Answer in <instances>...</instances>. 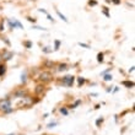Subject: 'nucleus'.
Masks as SVG:
<instances>
[{
  "mask_svg": "<svg viewBox=\"0 0 135 135\" xmlns=\"http://www.w3.org/2000/svg\"><path fill=\"white\" fill-rule=\"evenodd\" d=\"M52 78H53V75H52V73L50 71H42L41 74H39V80L42 82H47V81H50L52 80Z\"/></svg>",
  "mask_w": 135,
  "mask_h": 135,
  "instance_id": "f257e3e1",
  "label": "nucleus"
},
{
  "mask_svg": "<svg viewBox=\"0 0 135 135\" xmlns=\"http://www.w3.org/2000/svg\"><path fill=\"white\" fill-rule=\"evenodd\" d=\"M9 108H11L10 98H3V100H0V110L5 112V110L9 109Z\"/></svg>",
  "mask_w": 135,
  "mask_h": 135,
  "instance_id": "f03ea898",
  "label": "nucleus"
},
{
  "mask_svg": "<svg viewBox=\"0 0 135 135\" xmlns=\"http://www.w3.org/2000/svg\"><path fill=\"white\" fill-rule=\"evenodd\" d=\"M74 80H75V78L73 76V75H66V76H64V78H63L61 82H63L65 86H68V87H71V86H73V84H74Z\"/></svg>",
  "mask_w": 135,
  "mask_h": 135,
  "instance_id": "7ed1b4c3",
  "label": "nucleus"
},
{
  "mask_svg": "<svg viewBox=\"0 0 135 135\" xmlns=\"http://www.w3.org/2000/svg\"><path fill=\"white\" fill-rule=\"evenodd\" d=\"M9 26H10V28H15V27L23 28V26H22L18 21H16V20H9Z\"/></svg>",
  "mask_w": 135,
  "mask_h": 135,
  "instance_id": "20e7f679",
  "label": "nucleus"
},
{
  "mask_svg": "<svg viewBox=\"0 0 135 135\" xmlns=\"http://www.w3.org/2000/svg\"><path fill=\"white\" fill-rule=\"evenodd\" d=\"M14 96L16 97V98H23V97H27L26 96V91L25 90H17V91H16V92L14 93Z\"/></svg>",
  "mask_w": 135,
  "mask_h": 135,
  "instance_id": "39448f33",
  "label": "nucleus"
},
{
  "mask_svg": "<svg viewBox=\"0 0 135 135\" xmlns=\"http://www.w3.org/2000/svg\"><path fill=\"white\" fill-rule=\"evenodd\" d=\"M11 58H12V53H11V52H5V54L3 55V59H4L5 61L10 60Z\"/></svg>",
  "mask_w": 135,
  "mask_h": 135,
  "instance_id": "423d86ee",
  "label": "nucleus"
},
{
  "mask_svg": "<svg viewBox=\"0 0 135 135\" xmlns=\"http://www.w3.org/2000/svg\"><path fill=\"white\" fill-rule=\"evenodd\" d=\"M43 91H44V86L43 85H37L36 86V93H37V95H41Z\"/></svg>",
  "mask_w": 135,
  "mask_h": 135,
  "instance_id": "0eeeda50",
  "label": "nucleus"
},
{
  "mask_svg": "<svg viewBox=\"0 0 135 135\" xmlns=\"http://www.w3.org/2000/svg\"><path fill=\"white\" fill-rule=\"evenodd\" d=\"M6 73V65L5 64H0V76H4Z\"/></svg>",
  "mask_w": 135,
  "mask_h": 135,
  "instance_id": "6e6552de",
  "label": "nucleus"
},
{
  "mask_svg": "<svg viewBox=\"0 0 135 135\" xmlns=\"http://www.w3.org/2000/svg\"><path fill=\"white\" fill-rule=\"evenodd\" d=\"M122 84H123V86L128 87V89H130V87H134V82H133V81H123Z\"/></svg>",
  "mask_w": 135,
  "mask_h": 135,
  "instance_id": "1a4fd4ad",
  "label": "nucleus"
},
{
  "mask_svg": "<svg viewBox=\"0 0 135 135\" xmlns=\"http://www.w3.org/2000/svg\"><path fill=\"white\" fill-rule=\"evenodd\" d=\"M66 69H68L66 64H59L58 65V71H65Z\"/></svg>",
  "mask_w": 135,
  "mask_h": 135,
  "instance_id": "9d476101",
  "label": "nucleus"
},
{
  "mask_svg": "<svg viewBox=\"0 0 135 135\" xmlns=\"http://www.w3.org/2000/svg\"><path fill=\"white\" fill-rule=\"evenodd\" d=\"M57 14H58V16H59V17H60V18H61V20H63V21H64V22H68V18L65 17L64 15L61 14V12H60V11H59V10H57Z\"/></svg>",
  "mask_w": 135,
  "mask_h": 135,
  "instance_id": "9b49d317",
  "label": "nucleus"
},
{
  "mask_svg": "<svg viewBox=\"0 0 135 135\" xmlns=\"http://www.w3.org/2000/svg\"><path fill=\"white\" fill-rule=\"evenodd\" d=\"M97 61H98V63H103V53L97 54Z\"/></svg>",
  "mask_w": 135,
  "mask_h": 135,
  "instance_id": "f8f14e48",
  "label": "nucleus"
},
{
  "mask_svg": "<svg viewBox=\"0 0 135 135\" xmlns=\"http://www.w3.org/2000/svg\"><path fill=\"white\" fill-rule=\"evenodd\" d=\"M78 84H79V86H82L84 84H85V79L79 78V79H78Z\"/></svg>",
  "mask_w": 135,
  "mask_h": 135,
  "instance_id": "ddd939ff",
  "label": "nucleus"
},
{
  "mask_svg": "<svg viewBox=\"0 0 135 135\" xmlns=\"http://www.w3.org/2000/svg\"><path fill=\"white\" fill-rule=\"evenodd\" d=\"M103 80H104V81H110V80H112V75H104V76H103Z\"/></svg>",
  "mask_w": 135,
  "mask_h": 135,
  "instance_id": "4468645a",
  "label": "nucleus"
},
{
  "mask_svg": "<svg viewBox=\"0 0 135 135\" xmlns=\"http://www.w3.org/2000/svg\"><path fill=\"white\" fill-rule=\"evenodd\" d=\"M43 52H44V53H50L52 49H50V47H46V48H43Z\"/></svg>",
  "mask_w": 135,
  "mask_h": 135,
  "instance_id": "2eb2a0df",
  "label": "nucleus"
},
{
  "mask_svg": "<svg viewBox=\"0 0 135 135\" xmlns=\"http://www.w3.org/2000/svg\"><path fill=\"white\" fill-rule=\"evenodd\" d=\"M32 28H35V30H42V31H47V28H44V27H39V26H32Z\"/></svg>",
  "mask_w": 135,
  "mask_h": 135,
  "instance_id": "dca6fc26",
  "label": "nucleus"
},
{
  "mask_svg": "<svg viewBox=\"0 0 135 135\" xmlns=\"http://www.w3.org/2000/svg\"><path fill=\"white\" fill-rule=\"evenodd\" d=\"M60 113L64 114V115H66V114H68V109H66V108H60Z\"/></svg>",
  "mask_w": 135,
  "mask_h": 135,
  "instance_id": "f3484780",
  "label": "nucleus"
},
{
  "mask_svg": "<svg viewBox=\"0 0 135 135\" xmlns=\"http://www.w3.org/2000/svg\"><path fill=\"white\" fill-rule=\"evenodd\" d=\"M54 46H55V49H58V48H59V46H60V41H55V42H54Z\"/></svg>",
  "mask_w": 135,
  "mask_h": 135,
  "instance_id": "a211bd4d",
  "label": "nucleus"
},
{
  "mask_svg": "<svg viewBox=\"0 0 135 135\" xmlns=\"http://www.w3.org/2000/svg\"><path fill=\"white\" fill-rule=\"evenodd\" d=\"M96 4H97V1H95V0H90V1H89V5H90V6H95Z\"/></svg>",
  "mask_w": 135,
  "mask_h": 135,
  "instance_id": "6ab92c4d",
  "label": "nucleus"
},
{
  "mask_svg": "<svg viewBox=\"0 0 135 135\" xmlns=\"http://www.w3.org/2000/svg\"><path fill=\"white\" fill-rule=\"evenodd\" d=\"M23 44L26 46V48H31L32 47V42H25Z\"/></svg>",
  "mask_w": 135,
  "mask_h": 135,
  "instance_id": "aec40b11",
  "label": "nucleus"
},
{
  "mask_svg": "<svg viewBox=\"0 0 135 135\" xmlns=\"http://www.w3.org/2000/svg\"><path fill=\"white\" fill-rule=\"evenodd\" d=\"M21 81L25 84V81H26V73H23V74L21 75Z\"/></svg>",
  "mask_w": 135,
  "mask_h": 135,
  "instance_id": "412c9836",
  "label": "nucleus"
},
{
  "mask_svg": "<svg viewBox=\"0 0 135 135\" xmlns=\"http://www.w3.org/2000/svg\"><path fill=\"white\" fill-rule=\"evenodd\" d=\"M55 125H57V122H53V123H49V124H48V128H54Z\"/></svg>",
  "mask_w": 135,
  "mask_h": 135,
  "instance_id": "4be33fe9",
  "label": "nucleus"
},
{
  "mask_svg": "<svg viewBox=\"0 0 135 135\" xmlns=\"http://www.w3.org/2000/svg\"><path fill=\"white\" fill-rule=\"evenodd\" d=\"M102 122H103V118H100V119H97V120H96V125L102 124Z\"/></svg>",
  "mask_w": 135,
  "mask_h": 135,
  "instance_id": "5701e85b",
  "label": "nucleus"
},
{
  "mask_svg": "<svg viewBox=\"0 0 135 135\" xmlns=\"http://www.w3.org/2000/svg\"><path fill=\"white\" fill-rule=\"evenodd\" d=\"M110 1L113 4H115V5H119V4H120V0H110Z\"/></svg>",
  "mask_w": 135,
  "mask_h": 135,
  "instance_id": "b1692460",
  "label": "nucleus"
},
{
  "mask_svg": "<svg viewBox=\"0 0 135 135\" xmlns=\"http://www.w3.org/2000/svg\"><path fill=\"white\" fill-rule=\"evenodd\" d=\"M27 20H28L30 22H32V23H35L36 22V18H32V17H27Z\"/></svg>",
  "mask_w": 135,
  "mask_h": 135,
  "instance_id": "393cba45",
  "label": "nucleus"
},
{
  "mask_svg": "<svg viewBox=\"0 0 135 135\" xmlns=\"http://www.w3.org/2000/svg\"><path fill=\"white\" fill-rule=\"evenodd\" d=\"M79 46H81V47H85V48H90V47L87 46V44H85V43H81V42L79 43Z\"/></svg>",
  "mask_w": 135,
  "mask_h": 135,
  "instance_id": "a878e982",
  "label": "nucleus"
},
{
  "mask_svg": "<svg viewBox=\"0 0 135 135\" xmlns=\"http://www.w3.org/2000/svg\"><path fill=\"white\" fill-rule=\"evenodd\" d=\"M0 31H4V23H3V22L0 23Z\"/></svg>",
  "mask_w": 135,
  "mask_h": 135,
  "instance_id": "bb28decb",
  "label": "nucleus"
},
{
  "mask_svg": "<svg viewBox=\"0 0 135 135\" xmlns=\"http://www.w3.org/2000/svg\"><path fill=\"white\" fill-rule=\"evenodd\" d=\"M47 18H48V20H50V21H53V17H52L50 15H47Z\"/></svg>",
  "mask_w": 135,
  "mask_h": 135,
  "instance_id": "cd10ccee",
  "label": "nucleus"
},
{
  "mask_svg": "<svg viewBox=\"0 0 135 135\" xmlns=\"http://www.w3.org/2000/svg\"><path fill=\"white\" fill-rule=\"evenodd\" d=\"M1 60H3V57L0 55V64H1Z\"/></svg>",
  "mask_w": 135,
  "mask_h": 135,
  "instance_id": "c85d7f7f",
  "label": "nucleus"
},
{
  "mask_svg": "<svg viewBox=\"0 0 135 135\" xmlns=\"http://www.w3.org/2000/svg\"><path fill=\"white\" fill-rule=\"evenodd\" d=\"M9 135H15V134H9Z\"/></svg>",
  "mask_w": 135,
  "mask_h": 135,
  "instance_id": "c756f323",
  "label": "nucleus"
}]
</instances>
